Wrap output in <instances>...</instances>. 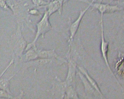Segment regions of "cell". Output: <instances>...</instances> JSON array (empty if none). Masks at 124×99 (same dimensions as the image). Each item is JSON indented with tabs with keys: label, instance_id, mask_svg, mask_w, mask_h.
Listing matches in <instances>:
<instances>
[{
	"label": "cell",
	"instance_id": "cell-11",
	"mask_svg": "<svg viewBox=\"0 0 124 99\" xmlns=\"http://www.w3.org/2000/svg\"><path fill=\"white\" fill-rule=\"evenodd\" d=\"M78 68H79L80 71H81L82 73H83V74L85 76V77H86V78L87 79L88 81V82H90V83L91 85H92V86L100 94L101 96L103 95L102 93L101 92V90H100V89H99V87L98 86V84L96 83V82H95V81L93 80V79H92L90 76H89L88 75V74L87 73V71L85 70L84 68H83L82 67H80V66H78Z\"/></svg>",
	"mask_w": 124,
	"mask_h": 99
},
{
	"label": "cell",
	"instance_id": "cell-12",
	"mask_svg": "<svg viewBox=\"0 0 124 99\" xmlns=\"http://www.w3.org/2000/svg\"><path fill=\"white\" fill-rule=\"evenodd\" d=\"M66 90L67 96L69 98H78L77 94L75 89L74 87L72 86L67 87Z\"/></svg>",
	"mask_w": 124,
	"mask_h": 99
},
{
	"label": "cell",
	"instance_id": "cell-13",
	"mask_svg": "<svg viewBox=\"0 0 124 99\" xmlns=\"http://www.w3.org/2000/svg\"><path fill=\"white\" fill-rule=\"evenodd\" d=\"M32 1L35 5L40 8L45 7L50 1L45 0H32Z\"/></svg>",
	"mask_w": 124,
	"mask_h": 99
},
{
	"label": "cell",
	"instance_id": "cell-10",
	"mask_svg": "<svg viewBox=\"0 0 124 99\" xmlns=\"http://www.w3.org/2000/svg\"><path fill=\"white\" fill-rule=\"evenodd\" d=\"M37 49L36 46H33L26 51L24 57L26 61L29 62L38 59L37 52Z\"/></svg>",
	"mask_w": 124,
	"mask_h": 99
},
{
	"label": "cell",
	"instance_id": "cell-19",
	"mask_svg": "<svg viewBox=\"0 0 124 99\" xmlns=\"http://www.w3.org/2000/svg\"></svg>",
	"mask_w": 124,
	"mask_h": 99
},
{
	"label": "cell",
	"instance_id": "cell-3",
	"mask_svg": "<svg viewBox=\"0 0 124 99\" xmlns=\"http://www.w3.org/2000/svg\"><path fill=\"white\" fill-rule=\"evenodd\" d=\"M95 0H92V1L89 2V1L88 0H80V1L87 3L88 4V5L84 10L80 11V13L78 18L74 22L72 23V24L71 25V26H70V39L69 41V42L70 43V46H71L72 42L73 41L74 37L75 35V34L77 33L78 28L79 27L81 20H82L83 16H84L87 11L88 10V9L91 7V4L93 2H94Z\"/></svg>",
	"mask_w": 124,
	"mask_h": 99
},
{
	"label": "cell",
	"instance_id": "cell-8",
	"mask_svg": "<svg viewBox=\"0 0 124 99\" xmlns=\"http://www.w3.org/2000/svg\"><path fill=\"white\" fill-rule=\"evenodd\" d=\"M37 52L38 59H49L52 58L58 59L59 58L56 53L55 49L44 50L37 49Z\"/></svg>",
	"mask_w": 124,
	"mask_h": 99
},
{
	"label": "cell",
	"instance_id": "cell-17",
	"mask_svg": "<svg viewBox=\"0 0 124 99\" xmlns=\"http://www.w3.org/2000/svg\"><path fill=\"white\" fill-rule=\"evenodd\" d=\"M55 0L58 1L61 3L63 5L64 4L69 1L70 0Z\"/></svg>",
	"mask_w": 124,
	"mask_h": 99
},
{
	"label": "cell",
	"instance_id": "cell-14",
	"mask_svg": "<svg viewBox=\"0 0 124 99\" xmlns=\"http://www.w3.org/2000/svg\"><path fill=\"white\" fill-rule=\"evenodd\" d=\"M0 97L8 99H14L16 98L12 95L11 94H10L5 90L0 89Z\"/></svg>",
	"mask_w": 124,
	"mask_h": 99
},
{
	"label": "cell",
	"instance_id": "cell-5",
	"mask_svg": "<svg viewBox=\"0 0 124 99\" xmlns=\"http://www.w3.org/2000/svg\"><path fill=\"white\" fill-rule=\"evenodd\" d=\"M101 51L103 58L105 61L106 64L107 66L108 67V68L113 74V73H112L111 70L110 68V67H109L108 62V58H107V54H108V42L106 41L104 39L103 23H101Z\"/></svg>",
	"mask_w": 124,
	"mask_h": 99
},
{
	"label": "cell",
	"instance_id": "cell-4",
	"mask_svg": "<svg viewBox=\"0 0 124 99\" xmlns=\"http://www.w3.org/2000/svg\"><path fill=\"white\" fill-rule=\"evenodd\" d=\"M69 72L65 82V86L66 87L70 86L75 85V77H76V64L71 61H70L69 64Z\"/></svg>",
	"mask_w": 124,
	"mask_h": 99
},
{
	"label": "cell",
	"instance_id": "cell-16",
	"mask_svg": "<svg viewBox=\"0 0 124 99\" xmlns=\"http://www.w3.org/2000/svg\"><path fill=\"white\" fill-rule=\"evenodd\" d=\"M29 13L30 14L32 15H38L40 14L39 12L37 9H35L30 10Z\"/></svg>",
	"mask_w": 124,
	"mask_h": 99
},
{
	"label": "cell",
	"instance_id": "cell-7",
	"mask_svg": "<svg viewBox=\"0 0 124 99\" xmlns=\"http://www.w3.org/2000/svg\"><path fill=\"white\" fill-rule=\"evenodd\" d=\"M63 4L58 1L51 0L45 7L47 8L46 10L50 17L51 15L57 11L58 12L59 15H61L63 9Z\"/></svg>",
	"mask_w": 124,
	"mask_h": 99
},
{
	"label": "cell",
	"instance_id": "cell-1",
	"mask_svg": "<svg viewBox=\"0 0 124 99\" xmlns=\"http://www.w3.org/2000/svg\"><path fill=\"white\" fill-rule=\"evenodd\" d=\"M49 16L47 10H46L45 13L42 19L37 24V31L35 34L34 39L31 43L27 45L24 51L28 50L33 46H36V43L40 36L42 35L43 38H44L46 33L52 29V26L49 20Z\"/></svg>",
	"mask_w": 124,
	"mask_h": 99
},
{
	"label": "cell",
	"instance_id": "cell-9",
	"mask_svg": "<svg viewBox=\"0 0 124 99\" xmlns=\"http://www.w3.org/2000/svg\"><path fill=\"white\" fill-rule=\"evenodd\" d=\"M18 40H17L15 44L14 51L15 53L17 56L21 57L24 51L27 44L21 35V33L19 36Z\"/></svg>",
	"mask_w": 124,
	"mask_h": 99
},
{
	"label": "cell",
	"instance_id": "cell-15",
	"mask_svg": "<svg viewBox=\"0 0 124 99\" xmlns=\"http://www.w3.org/2000/svg\"><path fill=\"white\" fill-rule=\"evenodd\" d=\"M0 7L7 10H12L6 3L5 0H0Z\"/></svg>",
	"mask_w": 124,
	"mask_h": 99
},
{
	"label": "cell",
	"instance_id": "cell-18",
	"mask_svg": "<svg viewBox=\"0 0 124 99\" xmlns=\"http://www.w3.org/2000/svg\"><path fill=\"white\" fill-rule=\"evenodd\" d=\"M102 0H100V3H102Z\"/></svg>",
	"mask_w": 124,
	"mask_h": 99
},
{
	"label": "cell",
	"instance_id": "cell-6",
	"mask_svg": "<svg viewBox=\"0 0 124 99\" xmlns=\"http://www.w3.org/2000/svg\"><path fill=\"white\" fill-rule=\"evenodd\" d=\"M14 62V59H12L10 62V63L6 67V68L2 72V73L0 74V89L5 90L10 94H11L10 90V83L11 79L14 76V75L11 76L10 78L8 79L2 78L3 74L8 70L9 68L12 65V64Z\"/></svg>",
	"mask_w": 124,
	"mask_h": 99
},
{
	"label": "cell",
	"instance_id": "cell-2",
	"mask_svg": "<svg viewBox=\"0 0 124 99\" xmlns=\"http://www.w3.org/2000/svg\"><path fill=\"white\" fill-rule=\"evenodd\" d=\"M93 2L91 4V7H92V10L96 9L101 14V23L103 22V14L106 13H111L115 12L122 11L124 9L123 7L117 5H111L102 3Z\"/></svg>",
	"mask_w": 124,
	"mask_h": 99
}]
</instances>
